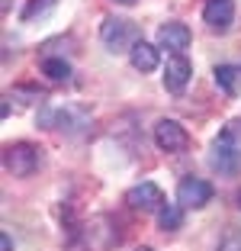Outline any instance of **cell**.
<instances>
[{
	"mask_svg": "<svg viewBox=\"0 0 241 251\" xmlns=\"http://www.w3.org/2000/svg\"><path fill=\"white\" fill-rule=\"evenodd\" d=\"M129 61H132V68H135V71H142V74L154 71V68H158V45H151V42H145V39H139V42L132 45Z\"/></svg>",
	"mask_w": 241,
	"mask_h": 251,
	"instance_id": "11",
	"label": "cell"
},
{
	"mask_svg": "<svg viewBox=\"0 0 241 251\" xmlns=\"http://www.w3.org/2000/svg\"><path fill=\"white\" fill-rule=\"evenodd\" d=\"M209 161L219 174H228V177H235L241 171V123H228L225 129L216 135Z\"/></svg>",
	"mask_w": 241,
	"mask_h": 251,
	"instance_id": "1",
	"label": "cell"
},
{
	"mask_svg": "<svg viewBox=\"0 0 241 251\" xmlns=\"http://www.w3.org/2000/svg\"><path fill=\"white\" fill-rule=\"evenodd\" d=\"M116 3H122V7H132V3H135V0H116Z\"/></svg>",
	"mask_w": 241,
	"mask_h": 251,
	"instance_id": "17",
	"label": "cell"
},
{
	"mask_svg": "<svg viewBox=\"0 0 241 251\" xmlns=\"http://www.w3.org/2000/svg\"><path fill=\"white\" fill-rule=\"evenodd\" d=\"M158 222L164 232H177L183 226V206L180 203H164V206L158 209Z\"/></svg>",
	"mask_w": 241,
	"mask_h": 251,
	"instance_id": "12",
	"label": "cell"
},
{
	"mask_svg": "<svg viewBox=\"0 0 241 251\" xmlns=\"http://www.w3.org/2000/svg\"><path fill=\"white\" fill-rule=\"evenodd\" d=\"M190 74H193V65L187 55H170L168 65H164V87L170 94H183L187 84H190Z\"/></svg>",
	"mask_w": 241,
	"mask_h": 251,
	"instance_id": "8",
	"label": "cell"
},
{
	"mask_svg": "<svg viewBox=\"0 0 241 251\" xmlns=\"http://www.w3.org/2000/svg\"><path fill=\"white\" fill-rule=\"evenodd\" d=\"M0 245H3V251H13V242H10V235L3 232V238H0Z\"/></svg>",
	"mask_w": 241,
	"mask_h": 251,
	"instance_id": "16",
	"label": "cell"
},
{
	"mask_svg": "<svg viewBox=\"0 0 241 251\" xmlns=\"http://www.w3.org/2000/svg\"><path fill=\"white\" fill-rule=\"evenodd\" d=\"M48 123L68 135H80V132L90 129V113L84 106H61V110H55L48 116Z\"/></svg>",
	"mask_w": 241,
	"mask_h": 251,
	"instance_id": "7",
	"label": "cell"
},
{
	"mask_svg": "<svg viewBox=\"0 0 241 251\" xmlns=\"http://www.w3.org/2000/svg\"><path fill=\"white\" fill-rule=\"evenodd\" d=\"M125 203H129L132 209H139V213H158V209L164 206V193H161L158 184L142 180V184H135L125 193Z\"/></svg>",
	"mask_w": 241,
	"mask_h": 251,
	"instance_id": "6",
	"label": "cell"
},
{
	"mask_svg": "<svg viewBox=\"0 0 241 251\" xmlns=\"http://www.w3.org/2000/svg\"><path fill=\"white\" fill-rule=\"evenodd\" d=\"M216 251H241V232H235V229H232V232H225Z\"/></svg>",
	"mask_w": 241,
	"mask_h": 251,
	"instance_id": "15",
	"label": "cell"
},
{
	"mask_svg": "<svg viewBox=\"0 0 241 251\" xmlns=\"http://www.w3.org/2000/svg\"><path fill=\"white\" fill-rule=\"evenodd\" d=\"M187 45H190V29L183 23H164L158 29V49H168L170 55H183Z\"/></svg>",
	"mask_w": 241,
	"mask_h": 251,
	"instance_id": "10",
	"label": "cell"
},
{
	"mask_svg": "<svg viewBox=\"0 0 241 251\" xmlns=\"http://www.w3.org/2000/svg\"><path fill=\"white\" fill-rule=\"evenodd\" d=\"M212 200V184L199 177H183L177 184V203L183 209H203L206 203Z\"/></svg>",
	"mask_w": 241,
	"mask_h": 251,
	"instance_id": "5",
	"label": "cell"
},
{
	"mask_svg": "<svg viewBox=\"0 0 241 251\" xmlns=\"http://www.w3.org/2000/svg\"><path fill=\"white\" fill-rule=\"evenodd\" d=\"M39 148L29 145V142H16V145H10L7 151H3V164H7V171L13 174V177H29V174H36L39 171Z\"/></svg>",
	"mask_w": 241,
	"mask_h": 251,
	"instance_id": "3",
	"label": "cell"
},
{
	"mask_svg": "<svg viewBox=\"0 0 241 251\" xmlns=\"http://www.w3.org/2000/svg\"><path fill=\"white\" fill-rule=\"evenodd\" d=\"M203 20L212 32H228L235 23V3L232 0H209L203 7Z\"/></svg>",
	"mask_w": 241,
	"mask_h": 251,
	"instance_id": "9",
	"label": "cell"
},
{
	"mask_svg": "<svg viewBox=\"0 0 241 251\" xmlns=\"http://www.w3.org/2000/svg\"><path fill=\"white\" fill-rule=\"evenodd\" d=\"M154 145L161 148V151H183V148L190 145V135H187V129H183L177 119H158V126H154Z\"/></svg>",
	"mask_w": 241,
	"mask_h": 251,
	"instance_id": "4",
	"label": "cell"
},
{
	"mask_svg": "<svg viewBox=\"0 0 241 251\" xmlns=\"http://www.w3.org/2000/svg\"><path fill=\"white\" fill-rule=\"evenodd\" d=\"M42 74L48 77V81L61 84V81H68V77H71V65H68L65 58H45L42 61Z\"/></svg>",
	"mask_w": 241,
	"mask_h": 251,
	"instance_id": "14",
	"label": "cell"
},
{
	"mask_svg": "<svg viewBox=\"0 0 241 251\" xmlns=\"http://www.w3.org/2000/svg\"><path fill=\"white\" fill-rule=\"evenodd\" d=\"M100 39H103V45L110 49L113 55H119V52H132V45L139 42V26L132 20H122V16H106L103 20V26H100Z\"/></svg>",
	"mask_w": 241,
	"mask_h": 251,
	"instance_id": "2",
	"label": "cell"
},
{
	"mask_svg": "<svg viewBox=\"0 0 241 251\" xmlns=\"http://www.w3.org/2000/svg\"><path fill=\"white\" fill-rule=\"evenodd\" d=\"M135 251H151V248H135Z\"/></svg>",
	"mask_w": 241,
	"mask_h": 251,
	"instance_id": "18",
	"label": "cell"
},
{
	"mask_svg": "<svg viewBox=\"0 0 241 251\" xmlns=\"http://www.w3.org/2000/svg\"><path fill=\"white\" fill-rule=\"evenodd\" d=\"M216 84H219L225 94H238V87H241V71L235 65H219L216 68Z\"/></svg>",
	"mask_w": 241,
	"mask_h": 251,
	"instance_id": "13",
	"label": "cell"
}]
</instances>
